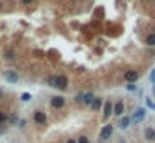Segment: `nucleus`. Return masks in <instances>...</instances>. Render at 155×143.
<instances>
[{"label": "nucleus", "mask_w": 155, "mask_h": 143, "mask_svg": "<svg viewBox=\"0 0 155 143\" xmlns=\"http://www.w3.org/2000/svg\"><path fill=\"white\" fill-rule=\"evenodd\" d=\"M54 78H55V88H60V90L67 88V77L57 75V77H54Z\"/></svg>", "instance_id": "1"}, {"label": "nucleus", "mask_w": 155, "mask_h": 143, "mask_svg": "<svg viewBox=\"0 0 155 143\" xmlns=\"http://www.w3.org/2000/svg\"><path fill=\"white\" fill-rule=\"evenodd\" d=\"M33 120H35L37 123H40V125H43V123L47 122V117H45V113H43V111H35Z\"/></svg>", "instance_id": "7"}, {"label": "nucleus", "mask_w": 155, "mask_h": 143, "mask_svg": "<svg viewBox=\"0 0 155 143\" xmlns=\"http://www.w3.org/2000/svg\"><path fill=\"white\" fill-rule=\"evenodd\" d=\"M147 43L150 47H155V33H152V35H148V38H147Z\"/></svg>", "instance_id": "14"}, {"label": "nucleus", "mask_w": 155, "mask_h": 143, "mask_svg": "<svg viewBox=\"0 0 155 143\" xmlns=\"http://www.w3.org/2000/svg\"><path fill=\"white\" fill-rule=\"evenodd\" d=\"M129 123H130V118L129 117H123L122 118V120H120V123H119V126H120V128H127V126H129Z\"/></svg>", "instance_id": "12"}, {"label": "nucleus", "mask_w": 155, "mask_h": 143, "mask_svg": "<svg viewBox=\"0 0 155 143\" xmlns=\"http://www.w3.org/2000/svg\"><path fill=\"white\" fill-rule=\"evenodd\" d=\"M147 107H148V108H152V110L155 111V102H152L150 98H147Z\"/></svg>", "instance_id": "15"}, {"label": "nucleus", "mask_w": 155, "mask_h": 143, "mask_svg": "<svg viewBox=\"0 0 155 143\" xmlns=\"http://www.w3.org/2000/svg\"><path fill=\"white\" fill-rule=\"evenodd\" d=\"M113 111V107H112V103L110 102H107L105 103V107H104V117L107 118V117H110V113Z\"/></svg>", "instance_id": "10"}, {"label": "nucleus", "mask_w": 155, "mask_h": 143, "mask_svg": "<svg viewBox=\"0 0 155 143\" xmlns=\"http://www.w3.org/2000/svg\"><path fill=\"white\" fill-rule=\"evenodd\" d=\"M94 93L92 92H87V93H83V95H80L79 97V100H82L85 105H88V103H92V100H94Z\"/></svg>", "instance_id": "6"}, {"label": "nucleus", "mask_w": 155, "mask_h": 143, "mask_svg": "<svg viewBox=\"0 0 155 143\" xmlns=\"http://www.w3.org/2000/svg\"><path fill=\"white\" fill-rule=\"evenodd\" d=\"M137 78H138V72H135V70H129V72L125 73V80H127L129 83H134Z\"/></svg>", "instance_id": "5"}, {"label": "nucleus", "mask_w": 155, "mask_h": 143, "mask_svg": "<svg viewBox=\"0 0 155 143\" xmlns=\"http://www.w3.org/2000/svg\"><path fill=\"white\" fill-rule=\"evenodd\" d=\"M112 132H113L112 125H105L104 128H102V132H100V138L102 140H108L110 136H112Z\"/></svg>", "instance_id": "2"}, {"label": "nucleus", "mask_w": 155, "mask_h": 143, "mask_svg": "<svg viewBox=\"0 0 155 143\" xmlns=\"http://www.w3.org/2000/svg\"><path fill=\"white\" fill-rule=\"evenodd\" d=\"M145 118V108H137V111L134 113V117H132V120H134L135 123H140L142 120Z\"/></svg>", "instance_id": "3"}, {"label": "nucleus", "mask_w": 155, "mask_h": 143, "mask_svg": "<svg viewBox=\"0 0 155 143\" xmlns=\"http://www.w3.org/2000/svg\"><path fill=\"white\" fill-rule=\"evenodd\" d=\"M67 143H75V141H73V140H69V141H67Z\"/></svg>", "instance_id": "22"}, {"label": "nucleus", "mask_w": 155, "mask_h": 143, "mask_svg": "<svg viewBox=\"0 0 155 143\" xmlns=\"http://www.w3.org/2000/svg\"><path fill=\"white\" fill-rule=\"evenodd\" d=\"M5 80H7V82H10V83H17V80H18L17 72H14V70L5 72Z\"/></svg>", "instance_id": "4"}, {"label": "nucleus", "mask_w": 155, "mask_h": 143, "mask_svg": "<svg viewBox=\"0 0 155 143\" xmlns=\"http://www.w3.org/2000/svg\"><path fill=\"white\" fill-rule=\"evenodd\" d=\"M113 113L115 115H122L123 113V102H117L113 107Z\"/></svg>", "instance_id": "11"}, {"label": "nucleus", "mask_w": 155, "mask_h": 143, "mask_svg": "<svg viewBox=\"0 0 155 143\" xmlns=\"http://www.w3.org/2000/svg\"><path fill=\"white\" fill-rule=\"evenodd\" d=\"M79 143H88V138H87V136H80Z\"/></svg>", "instance_id": "19"}, {"label": "nucleus", "mask_w": 155, "mask_h": 143, "mask_svg": "<svg viewBox=\"0 0 155 143\" xmlns=\"http://www.w3.org/2000/svg\"><path fill=\"white\" fill-rule=\"evenodd\" d=\"M48 85L55 88V78H54V77H50V78H48Z\"/></svg>", "instance_id": "18"}, {"label": "nucleus", "mask_w": 155, "mask_h": 143, "mask_svg": "<svg viewBox=\"0 0 155 143\" xmlns=\"http://www.w3.org/2000/svg\"><path fill=\"white\" fill-rule=\"evenodd\" d=\"M153 95H155V85H153Z\"/></svg>", "instance_id": "23"}, {"label": "nucleus", "mask_w": 155, "mask_h": 143, "mask_svg": "<svg viewBox=\"0 0 155 143\" xmlns=\"http://www.w3.org/2000/svg\"><path fill=\"white\" fill-rule=\"evenodd\" d=\"M144 136H145V140H155V130L153 128H145Z\"/></svg>", "instance_id": "9"}, {"label": "nucleus", "mask_w": 155, "mask_h": 143, "mask_svg": "<svg viewBox=\"0 0 155 143\" xmlns=\"http://www.w3.org/2000/svg\"><path fill=\"white\" fill-rule=\"evenodd\" d=\"M64 103H65L64 97H54V98H52V107H55V108L64 107Z\"/></svg>", "instance_id": "8"}, {"label": "nucleus", "mask_w": 155, "mask_h": 143, "mask_svg": "<svg viewBox=\"0 0 155 143\" xmlns=\"http://www.w3.org/2000/svg\"><path fill=\"white\" fill-rule=\"evenodd\" d=\"M30 98H32V97H30V93H23V95H22V100H23V102H29Z\"/></svg>", "instance_id": "16"}, {"label": "nucleus", "mask_w": 155, "mask_h": 143, "mask_svg": "<svg viewBox=\"0 0 155 143\" xmlns=\"http://www.w3.org/2000/svg\"><path fill=\"white\" fill-rule=\"evenodd\" d=\"M150 82H152V83H155V68L150 72Z\"/></svg>", "instance_id": "17"}, {"label": "nucleus", "mask_w": 155, "mask_h": 143, "mask_svg": "<svg viewBox=\"0 0 155 143\" xmlns=\"http://www.w3.org/2000/svg\"><path fill=\"white\" fill-rule=\"evenodd\" d=\"M22 2H23V4H30V2H32V0H22Z\"/></svg>", "instance_id": "21"}, {"label": "nucleus", "mask_w": 155, "mask_h": 143, "mask_svg": "<svg viewBox=\"0 0 155 143\" xmlns=\"http://www.w3.org/2000/svg\"><path fill=\"white\" fill-rule=\"evenodd\" d=\"M4 120H5V115H4V113H2V111H0V123L4 122Z\"/></svg>", "instance_id": "20"}, {"label": "nucleus", "mask_w": 155, "mask_h": 143, "mask_svg": "<svg viewBox=\"0 0 155 143\" xmlns=\"http://www.w3.org/2000/svg\"><path fill=\"white\" fill-rule=\"evenodd\" d=\"M100 107H102V100L100 98H94V100H92V108H94V110H98Z\"/></svg>", "instance_id": "13"}]
</instances>
